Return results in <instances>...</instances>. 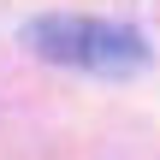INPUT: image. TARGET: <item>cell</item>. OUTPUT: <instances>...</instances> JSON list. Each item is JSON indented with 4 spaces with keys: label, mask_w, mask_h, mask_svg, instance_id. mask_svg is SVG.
Returning <instances> with one entry per match:
<instances>
[{
    "label": "cell",
    "mask_w": 160,
    "mask_h": 160,
    "mask_svg": "<svg viewBox=\"0 0 160 160\" xmlns=\"http://www.w3.org/2000/svg\"><path fill=\"white\" fill-rule=\"evenodd\" d=\"M24 42L42 59L83 65V71H101V77H131V71L148 65V42L137 30L101 24V18H36V24H24Z\"/></svg>",
    "instance_id": "cell-1"
}]
</instances>
